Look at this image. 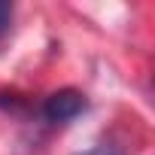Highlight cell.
Instances as JSON below:
<instances>
[{"label":"cell","mask_w":155,"mask_h":155,"mask_svg":"<svg viewBox=\"0 0 155 155\" xmlns=\"http://www.w3.org/2000/svg\"><path fill=\"white\" fill-rule=\"evenodd\" d=\"M85 110H88V101L79 88H61V91H52L40 104V119L46 125H70Z\"/></svg>","instance_id":"cell-1"},{"label":"cell","mask_w":155,"mask_h":155,"mask_svg":"<svg viewBox=\"0 0 155 155\" xmlns=\"http://www.w3.org/2000/svg\"><path fill=\"white\" fill-rule=\"evenodd\" d=\"M12 15H15V6L12 3H0V46H3V40L12 31Z\"/></svg>","instance_id":"cell-2"},{"label":"cell","mask_w":155,"mask_h":155,"mask_svg":"<svg viewBox=\"0 0 155 155\" xmlns=\"http://www.w3.org/2000/svg\"><path fill=\"white\" fill-rule=\"evenodd\" d=\"M76 155H125V152L119 146H113V143H97V146L82 149V152H76Z\"/></svg>","instance_id":"cell-3"}]
</instances>
